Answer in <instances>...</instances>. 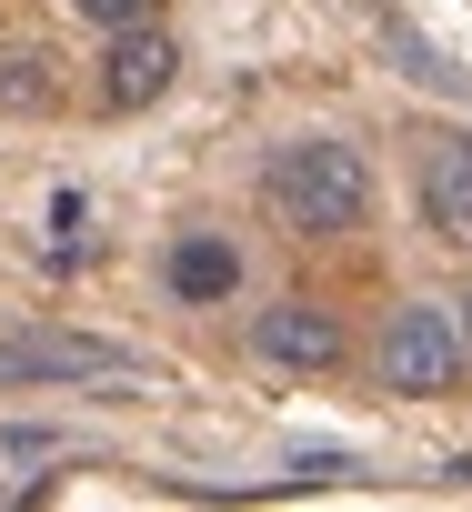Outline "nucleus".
I'll return each instance as SVG.
<instances>
[{"label":"nucleus","instance_id":"f257e3e1","mask_svg":"<svg viewBox=\"0 0 472 512\" xmlns=\"http://www.w3.org/2000/svg\"><path fill=\"white\" fill-rule=\"evenodd\" d=\"M262 201H272L282 231H302V241H342V231L372 221V161H362L352 141H332V131L282 141V151L262 161Z\"/></svg>","mask_w":472,"mask_h":512},{"label":"nucleus","instance_id":"7ed1b4c3","mask_svg":"<svg viewBox=\"0 0 472 512\" xmlns=\"http://www.w3.org/2000/svg\"><path fill=\"white\" fill-rule=\"evenodd\" d=\"M342 312H322V302H262L252 312V362H272V372H292V382H322V372H342Z\"/></svg>","mask_w":472,"mask_h":512},{"label":"nucleus","instance_id":"9d476101","mask_svg":"<svg viewBox=\"0 0 472 512\" xmlns=\"http://www.w3.org/2000/svg\"><path fill=\"white\" fill-rule=\"evenodd\" d=\"M452 322H462V352H472V302H452Z\"/></svg>","mask_w":472,"mask_h":512},{"label":"nucleus","instance_id":"20e7f679","mask_svg":"<svg viewBox=\"0 0 472 512\" xmlns=\"http://www.w3.org/2000/svg\"><path fill=\"white\" fill-rule=\"evenodd\" d=\"M412 201H422V231H432L442 251H472V131H432V141H422Z\"/></svg>","mask_w":472,"mask_h":512},{"label":"nucleus","instance_id":"423d86ee","mask_svg":"<svg viewBox=\"0 0 472 512\" xmlns=\"http://www.w3.org/2000/svg\"><path fill=\"white\" fill-rule=\"evenodd\" d=\"M171 81H181V41L161 21H131L101 41V111H151Z\"/></svg>","mask_w":472,"mask_h":512},{"label":"nucleus","instance_id":"1a4fd4ad","mask_svg":"<svg viewBox=\"0 0 472 512\" xmlns=\"http://www.w3.org/2000/svg\"><path fill=\"white\" fill-rule=\"evenodd\" d=\"M91 31H131V21H161V0H71Z\"/></svg>","mask_w":472,"mask_h":512},{"label":"nucleus","instance_id":"0eeeda50","mask_svg":"<svg viewBox=\"0 0 472 512\" xmlns=\"http://www.w3.org/2000/svg\"><path fill=\"white\" fill-rule=\"evenodd\" d=\"M242 292V251L231 231H181L171 241V302H231Z\"/></svg>","mask_w":472,"mask_h":512},{"label":"nucleus","instance_id":"f03ea898","mask_svg":"<svg viewBox=\"0 0 472 512\" xmlns=\"http://www.w3.org/2000/svg\"><path fill=\"white\" fill-rule=\"evenodd\" d=\"M372 362H382V392H392V402H452L462 372H472L452 302H402V312L382 322V352H372Z\"/></svg>","mask_w":472,"mask_h":512},{"label":"nucleus","instance_id":"39448f33","mask_svg":"<svg viewBox=\"0 0 472 512\" xmlns=\"http://www.w3.org/2000/svg\"><path fill=\"white\" fill-rule=\"evenodd\" d=\"M131 352L101 332H11L0 342V382H121Z\"/></svg>","mask_w":472,"mask_h":512},{"label":"nucleus","instance_id":"6e6552de","mask_svg":"<svg viewBox=\"0 0 472 512\" xmlns=\"http://www.w3.org/2000/svg\"><path fill=\"white\" fill-rule=\"evenodd\" d=\"M51 61L41 51H11V61H0V111H51V81H41Z\"/></svg>","mask_w":472,"mask_h":512}]
</instances>
